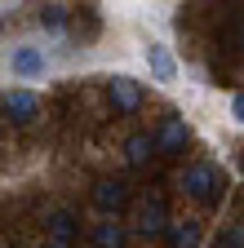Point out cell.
I'll return each instance as SVG.
<instances>
[{
	"mask_svg": "<svg viewBox=\"0 0 244 248\" xmlns=\"http://www.w3.org/2000/svg\"><path fill=\"white\" fill-rule=\"evenodd\" d=\"M213 248H244V222H231L222 235H218V244Z\"/></svg>",
	"mask_w": 244,
	"mask_h": 248,
	"instance_id": "14",
	"label": "cell"
},
{
	"mask_svg": "<svg viewBox=\"0 0 244 248\" xmlns=\"http://www.w3.org/2000/svg\"><path fill=\"white\" fill-rule=\"evenodd\" d=\"M36 18H40V27H49V31H63V27H67V5H45Z\"/></svg>",
	"mask_w": 244,
	"mask_h": 248,
	"instance_id": "13",
	"label": "cell"
},
{
	"mask_svg": "<svg viewBox=\"0 0 244 248\" xmlns=\"http://www.w3.org/2000/svg\"><path fill=\"white\" fill-rule=\"evenodd\" d=\"M94 208L102 217H120L129 208V186L120 182V177H98L94 182Z\"/></svg>",
	"mask_w": 244,
	"mask_h": 248,
	"instance_id": "5",
	"label": "cell"
},
{
	"mask_svg": "<svg viewBox=\"0 0 244 248\" xmlns=\"http://www.w3.org/2000/svg\"><path fill=\"white\" fill-rule=\"evenodd\" d=\"M40 248H53V244H40Z\"/></svg>",
	"mask_w": 244,
	"mask_h": 248,
	"instance_id": "17",
	"label": "cell"
},
{
	"mask_svg": "<svg viewBox=\"0 0 244 248\" xmlns=\"http://www.w3.org/2000/svg\"><path fill=\"white\" fill-rule=\"evenodd\" d=\"M200 239H204V231H200L195 217H187V222H173V226H169V235H164V244H169V248H200Z\"/></svg>",
	"mask_w": 244,
	"mask_h": 248,
	"instance_id": "11",
	"label": "cell"
},
{
	"mask_svg": "<svg viewBox=\"0 0 244 248\" xmlns=\"http://www.w3.org/2000/svg\"><path fill=\"white\" fill-rule=\"evenodd\" d=\"M89 244L94 248H129V231L120 217H102V222H94V231H89Z\"/></svg>",
	"mask_w": 244,
	"mask_h": 248,
	"instance_id": "10",
	"label": "cell"
},
{
	"mask_svg": "<svg viewBox=\"0 0 244 248\" xmlns=\"http://www.w3.org/2000/svg\"><path fill=\"white\" fill-rule=\"evenodd\" d=\"M0 107H5V115L14 124H32L40 115V98L32 89H5V93H0Z\"/></svg>",
	"mask_w": 244,
	"mask_h": 248,
	"instance_id": "7",
	"label": "cell"
},
{
	"mask_svg": "<svg viewBox=\"0 0 244 248\" xmlns=\"http://www.w3.org/2000/svg\"><path fill=\"white\" fill-rule=\"evenodd\" d=\"M231 120L244 124V93H235V98H231Z\"/></svg>",
	"mask_w": 244,
	"mask_h": 248,
	"instance_id": "16",
	"label": "cell"
},
{
	"mask_svg": "<svg viewBox=\"0 0 244 248\" xmlns=\"http://www.w3.org/2000/svg\"><path fill=\"white\" fill-rule=\"evenodd\" d=\"M151 138H156V151L160 155H182L187 142H191V129H187V120H182V115H164Z\"/></svg>",
	"mask_w": 244,
	"mask_h": 248,
	"instance_id": "6",
	"label": "cell"
},
{
	"mask_svg": "<svg viewBox=\"0 0 244 248\" xmlns=\"http://www.w3.org/2000/svg\"><path fill=\"white\" fill-rule=\"evenodd\" d=\"M178 191L187 200H195V204H204V208H213L222 200V173H218V164H209V160L187 164L178 173Z\"/></svg>",
	"mask_w": 244,
	"mask_h": 248,
	"instance_id": "1",
	"label": "cell"
},
{
	"mask_svg": "<svg viewBox=\"0 0 244 248\" xmlns=\"http://www.w3.org/2000/svg\"><path fill=\"white\" fill-rule=\"evenodd\" d=\"M169 226H173V217H169L164 195H146V200L138 204V213H133V231H138L142 239H164Z\"/></svg>",
	"mask_w": 244,
	"mask_h": 248,
	"instance_id": "2",
	"label": "cell"
},
{
	"mask_svg": "<svg viewBox=\"0 0 244 248\" xmlns=\"http://www.w3.org/2000/svg\"><path fill=\"white\" fill-rule=\"evenodd\" d=\"M45 49L40 45H14V53H9V71L18 76V80H40L45 76Z\"/></svg>",
	"mask_w": 244,
	"mask_h": 248,
	"instance_id": "8",
	"label": "cell"
},
{
	"mask_svg": "<svg viewBox=\"0 0 244 248\" xmlns=\"http://www.w3.org/2000/svg\"><path fill=\"white\" fill-rule=\"evenodd\" d=\"M107 98H111L115 115H133V111L142 107V84H138L129 71H115V76L107 80Z\"/></svg>",
	"mask_w": 244,
	"mask_h": 248,
	"instance_id": "4",
	"label": "cell"
},
{
	"mask_svg": "<svg viewBox=\"0 0 244 248\" xmlns=\"http://www.w3.org/2000/svg\"><path fill=\"white\" fill-rule=\"evenodd\" d=\"M142 62H146V71H151V80L156 84H178V58H173V49L164 45V40H146L142 45Z\"/></svg>",
	"mask_w": 244,
	"mask_h": 248,
	"instance_id": "3",
	"label": "cell"
},
{
	"mask_svg": "<svg viewBox=\"0 0 244 248\" xmlns=\"http://www.w3.org/2000/svg\"><path fill=\"white\" fill-rule=\"evenodd\" d=\"M227 40H231V45H235V49L244 53V18H235V22L227 27Z\"/></svg>",
	"mask_w": 244,
	"mask_h": 248,
	"instance_id": "15",
	"label": "cell"
},
{
	"mask_svg": "<svg viewBox=\"0 0 244 248\" xmlns=\"http://www.w3.org/2000/svg\"><path fill=\"white\" fill-rule=\"evenodd\" d=\"M45 231H49V244H53V248H71L76 235H80L76 213H71V208H53V213L45 217Z\"/></svg>",
	"mask_w": 244,
	"mask_h": 248,
	"instance_id": "9",
	"label": "cell"
},
{
	"mask_svg": "<svg viewBox=\"0 0 244 248\" xmlns=\"http://www.w3.org/2000/svg\"><path fill=\"white\" fill-rule=\"evenodd\" d=\"M151 151H156V138H151V133H129V142H125V160H129L133 169H142V164L151 160Z\"/></svg>",
	"mask_w": 244,
	"mask_h": 248,
	"instance_id": "12",
	"label": "cell"
}]
</instances>
